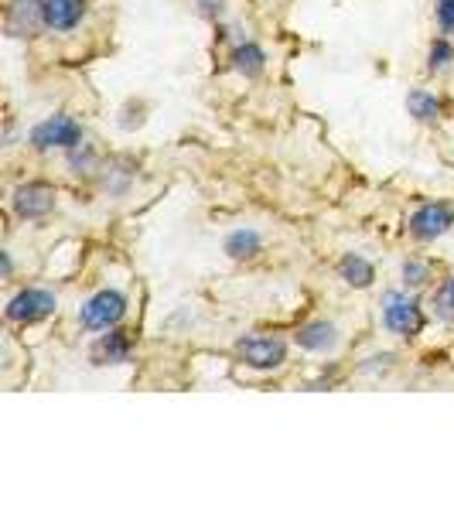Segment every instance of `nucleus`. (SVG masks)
I'll return each mask as SVG.
<instances>
[{
  "instance_id": "obj_21",
  "label": "nucleus",
  "mask_w": 454,
  "mask_h": 512,
  "mask_svg": "<svg viewBox=\"0 0 454 512\" xmlns=\"http://www.w3.org/2000/svg\"><path fill=\"white\" fill-rule=\"evenodd\" d=\"M434 21H437V31H441V35L454 38V0H437Z\"/></svg>"
},
{
  "instance_id": "obj_23",
  "label": "nucleus",
  "mask_w": 454,
  "mask_h": 512,
  "mask_svg": "<svg viewBox=\"0 0 454 512\" xmlns=\"http://www.w3.org/2000/svg\"><path fill=\"white\" fill-rule=\"evenodd\" d=\"M0 263H4V280H11V277H14V260H11V253L0 250Z\"/></svg>"
},
{
  "instance_id": "obj_16",
  "label": "nucleus",
  "mask_w": 454,
  "mask_h": 512,
  "mask_svg": "<svg viewBox=\"0 0 454 512\" xmlns=\"http://www.w3.org/2000/svg\"><path fill=\"white\" fill-rule=\"evenodd\" d=\"M407 113L420 123V127H437V123L444 120V103L431 93V89H410Z\"/></svg>"
},
{
  "instance_id": "obj_1",
  "label": "nucleus",
  "mask_w": 454,
  "mask_h": 512,
  "mask_svg": "<svg viewBox=\"0 0 454 512\" xmlns=\"http://www.w3.org/2000/svg\"><path fill=\"white\" fill-rule=\"evenodd\" d=\"M86 140V127L72 117V113H52L41 123H35L28 134V147L35 154H55V151H72L76 144Z\"/></svg>"
},
{
  "instance_id": "obj_8",
  "label": "nucleus",
  "mask_w": 454,
  "mask_h": 512,
  "mask_svg": "<svg viewBox=\"0 0 454 512\" xmlns=\"http://www.w3.org/2000/svg\"><path fill=\"white\" fill-rule=\"evenodd\" d=\"M4 31L7 38H38L41 31H48V18H45V0H11L4 11Z\"/></svg>"
},
{
  "instance_id": "obj_3",
  "label": "nucleus",
  "mask_w": 454,
  "mask_h": 512,
  "mask_svg": "<svg viewBox=\"0 0 454 512\" xmlns=\"http://www.w3.org/2000/svg\"><path fill=\"white\" fill-rule=\"evenodd\" d=\"M127 311H130V297L117 291V287H103V291H96L89 301H82L79 325L86 328V332H110V328L123 325Z\"/></svg>"
},
{
  "instance_id": "obj_5",
  "label": "nucleus",
  "mask_w": 454,
  "mask_h": 512,
  "mask_svg": "<svg viewBox=\"0 0 454 512\" xmlns=\"http://www.w3.org/2000/svg\"><path fill=\"white\" fill-rule=\"evenodd\" d=\"M451 229H454V202H448V198L420 202L407 219V236H414L417 243H434V239L448 236Z\"/></svg>"
},
{
  "instance_id": "obj_22",
  "label": "nucleus",
  "mask_w": 454,
  "mask_h": 512,
  "mask_svg": "<svg viewBox=\"0 0 454 512\" xmlns=\"http://www.w3.org/2000/svg\"><path fill=\"white\" fill-rule=\"evenodd\" d=\"M226 4L229 0H195V11L202 14L205 21H222V14H226Z\"/></svg>"
},
{
  "instance_id": "obj_2",
  "label": "nucleus",
  "mask_w": 454,
  "mask_h": 512,
  "mask_svg": "<svg viewBox=\"0 0 454 512\" xmlns=\"http://www.w3.org/2000/svg\"><path fill=\"white\" fill-rule=\"evenodd\" d=\"M379 318L383 328L396 338H417L424 332V308L417 301V291H386L383 304H379Z\"/></svg>"
},
{
  "instance_id": "obj_18",
  "label": "nucleus",
  "mask_w": 454,
  "mask_h": 512,
  "mask_svg": "<svg viewBox=\"0 0 454 512\" xmlns=\"http://www.w3.org/2000/svg\"><path fill=\"white\" fill-rule=\"evenodd\" d=\"M454 65V41L448 35H437L427 48V72L431 76H444Z\"/></svg>"
},
{
  "instance_id": "obj_17",
  "label": "nucleus",
  "mask_w": 454,
  "mask_h": 512,
  "mask_svg": "<svg viewBox=\"0 0 454 512\" xmlns=\"http://www.w3.org/2000/svg\"><path fill=\"white\" fill-rule=\"evenodd\" d=\"M400 280L407 291H424V287H431L434 280V270L427 260H420V256H410V260H403L400 267Z\"/></svg>"
},
{
  "instance_id": "obj_19",
  "label": "nucleus",
  "mask_w": 454,
  "mask_h": 512,
  "mask_svg": "<svg viewBox=\"0 0 454 512\" xmlns=\"http://www.w3.org/2000/svg\"><path fill=\"white\" fill-rule=\"evenodd\" d=\"M130 185H134V168H127L123 161H113L110 168H103V188L110 195H127Z\"/></svg>"
},
{
  "instance_id": "obj_15",
  "label": "nucleus",
  "mask_w": 454,
  "mask_h": 512,
  "mask_svg": "<svg viewBox=\"0 0 454 512\" xmlns=\"http://www.w3.org/2000/svg\"><path fill=\"white\" fill-rule=\"evenodd\" d=\"M65 168H69L72 178H93L103 171V154L93 140H82L72 151H65Z\"/></svg>"
},
{
  "instance_id": "obj_7",
  "label": "nucleus",
  "mask_w": 454,
  "mask_h": 512,
  "mask_svg": "<svg viewBox=\"0 0 454 512\" xmlns=\"http://www.w3.org/2000/svg\"><path fill=\"white\" fill-rule=\"evenodd\" d=\"M59 205V192L48 181H24L11 192V212L24 222H41L48 219Z\"/></svg>"
},
{
  "instance_id": "obj_13",
  "label": "nucleus",
  "mask_w": 454,
  "mask_h": 512,
  "mask_svg": "<svg viewBox=\"0 0 454 512\" xmlns=\"http://www.w3.org/2000/svg\"><path fill=\"white\" fill-rule=\"evenodd\" d=\"M294 342L301 345L304 352H332L335 345H338V325L335 321H325V318H318V321H308V325H301L294 332Z\"/></svg>"
},
{
  "instance_id": "obj_11",
  "label": "nucleus",
  "mask_w": 454,
  "mask_h": 512,
  "mask_svg": "<svg viewBox=\"0 0 454 512\" xmlns=\"http://www.w3.org/2000/svg\"><path fill=\"white\" fill-rule=\"evenodd\" d=\"M335 274H338V280H342L345 287H352V291H369V287L376 284L373 260H369V256H362V253H356V250L338 256Z\"/></svg>"
},
{
  "instance_id": "obj_4",
  "label": "nucleus",
  "mask_w": 454,
  "mask_h": 512,
  "mask_svg": "<svg viewBox=\"0 0 454 512\" xmlns=\"http://www.w3.org/2000/svg\"><path fill=\"white\" fill-rule=\"evenodd\" d=\"M59 311V294L48 291V287H24L7 301L4 308V318L7 325H21V328H31V325H41Z\"/></svg>"
},
{
  "instance_id": "obj_9",
  "label": "nucleus",
  "mask_w": 454,
  "mask_h": 512,
  "mask_svg": "<svg viewBox=\"0 0 454 512\" xmlns=\"http://www.w3.org/2000/svg\"><path fill=\"white\" fill-rule=\"evenodd\" d=\"M134 349H137L134 335L117 325L96 338L93 349H89V362H93V366H127V362L134 359Z\"/></svg>"
},
{
  "instance_id": "obj_20",
  "label": "nucleus",
  "mask_w": 454,
  "mask_h": 512,
  "mask_svg": "<svg viewBox=\"0 0 454 512\" xmlns=\"http://www.w3.org/2000/svg\"><path fill=\"white\" fill-rule=\"evenodd\" d=\"M434 311H437V318H441L444 325H454V274L444 280L441 294L434 297Z\"/></svg>"
},
{
  "instance_id": "obj_12",
  "label": "nucleus",
  "mask_w": 454,
  "mask_h": 512,
  "mask_svg": "<svg viewBox=\"0 0 454 512\" xmlns=\"http://www.w3.org/2000/svg\"><path fill=\"white\" fill-rule=\"evenodd\" d=\"M229 69L239 72L243 79H260L267 72V52L253 38H239L229 48Z\"/></svg>"
},
{
  "instance_id": "obj_10",
  "label": "nucleus",
  "mask_w": 454,
  "mask_h": 512,
  "mask_svg": "<svg viewBox=\"0 0 454 512\" xmlns=\"http://www.w3.org/2000/svg\"><path fill=\"white\" fill-rule=\"evenodd\" d=\"M89 14V0H45V18L52 35H69Z\"/></svg>"
},
{
  "instance_id": "obj_14",
  "label": "nucleus",
  "mask_w": 454,
  "mask_h": 512,
  "mask_svg": "<svg viewBox=\"0 0 454 512\" xmlns=\"http://www.w3.org/2000/svg\"><path fill=\"white\" fill-rule=\"evenodd\" d=\"M222 250H226L229 260L243 263V260H257L263 253V233L253 226H239L233 233L226 236V243H222Z\"/></svg>"
},
{
  "instance_id": "obj_6",
  "label": "nucleus",
  "mask_w": 454,
  "mask_h": 512,
  "mask_svg": "<svg viewBox=\"0 0 454 512\" xmlns=\"http://www.w3.org/2000/svg\"><path fill=\"white\" fill-rule=\"evenodd\" d=\"M236 355L246 369L257 373H274L287 362V342L277 335H239L236 338Z\"/></svg>"
}]
</instances>
